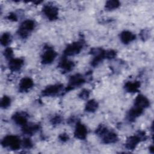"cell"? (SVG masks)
Wrapping results in <instances>:
<instances>
[{
    "label": "cell",
    "mask_w": 154,
    "mask_h": 154,
    "mask_svg": "<svg viewBox=\"0 0 154 154\" xmlns=\"http://www.w3.org/2000/svg\"><path fill=\"white\" fill-rule=\"evenodd\" d=\"M116 55V52L114 51L110 50L105 51V58L112 59Z\"/></svg>",
    "instance_id": "484cf974"
},
{
    "label": "cell",
    "mask_w": 154,
    "mask_h": 154,
    "mask_svg": "<svg viewBox=\"0 0 154 154\" xmlns=\"http://www.w3.org/2000/svg\"><path fill=\"white\" fill-rule=\"evenodd\" d=\"M84 82L85 79L82 75L79 74H76L75 75H73L70 77L69 79V82L67 88V90H70L75 87L80 86L81 85L83 84Z\"/></svg>",
    "instance_id": "52a82bcc"
},
{
    "label": "cell",
    "mask_w": 154,
    "mask_h": 154,
    "mask_svg": "<svg viewBox=\"0 0 154 154\" xmlns=\"http://www.w3.org/2000/svg\"><path fill=\"white\" fill-rule=\"evenodd\" d=\"M23 64V60L22 58H12L10 60L8 67L13 72L19 70Z\"/></svg>",
    "instance_id": "8fae6325"
},
{
    "label": "cell",
    "mask_w": 154,
    "mask_h": 154,
    "mask_svg": "<svg viewBox=\"0 0 154 154\" xmlns=\"http://www.w3.org/2000/svg\"><path fill=\"white\" fill-rule=\"evenodd\" d=\"M145 139V133L140 132L138 135L131 136L128 138L125 144L126 147L128 150H134L141 140H144Z\"/></svg>",
    "instance_id": "3957f363"
},
{
    "label": "cell",
    "mask_w": 154,
    "mask_h": 154,
    "mask_svg": "<svg viewBox=\"0 0 154 154\" xmlns=\"http://www.w3.org/2000/svg\"><path fill=\"white\" fill-rule=\"evenodd\" d=\"M83 48L82 42H76L69 45L64 51V54L66 56H72L79 54Z\"/></svg>",
    "instance_id": "277c9868"
},
{
    "label": "cell",
    "mask_w": 154,
    "mask_h": 154,
    "mask_svg": "<svg viewBox=\"0 0 154 154\" xmlns=\"http://www.w3.org/2000/svg\"><path fill=\"white\" fill-rule=\"evenodd\" d=\"M120 6L119 1L117 0H109L105 4V8L108 10H112L117 8Z\"/></svg>",
    "instance_id": "44dd1931"
},
{
    "label": "cell",
    "mask_w": 154,
    "mask_h": 154,
    "mask_svg": "<svg viewBox=\"0 0 154 154\" xmlns=\"http://www.w3.org/2000/svg\"><path fill=\"white\" fill-rule=\"evenodd\" d=\"M102 137L103 143L105 144L114 143L118 140V137L117 134L112 132H109L108 131Z\"/></svg>",
    "instance_id": "5bb4252c"
},
{
    "label": "cell",
    "mask_w": 154,
    "mask_h": 154,
    "mask_svg": "<svg viewBox=\"0 0 154 154\" xmlns=\"http://www.w3.org/2000/svg\"><path fill=\"white\" fill-rule=\"evenodd\" d=\"M143 109L134 106V107L131 109L128 112V119L131 121L135 120V119H137L143 113Z\"/></svg>",
    "instance_id": "e0dca14e"
},
{
    "label": "cell",
    "mask_w": 154,
    "mask_h": 154,
    "mask_svg": "<svg viewBox=\"0 0 154 154\" xmlns=\"http://www.w3.org/2000/svg\"><path fill=\"white\" fill-rule=\"evenodd\" d=\"M57 52L52 49H48L43 54L42 57V62L43 64L51 63L57 57Z\"/></svg>",
    "instance_id": "ba28073f"
},
{
    "label": "cell",
    "mask_w": 154,
    "mask_h": 154,
    "mask_svg": "<svg viewBox=\"0 0 154 154\" xmlns=\"http://www.w3.org/2000/svg\"><path fill=\"white\" fill-rule=\"evenodd\" d=\"M60 140L62 141H66L69 139V137L66 134H62L59 137Z\"/></svg>",
    "instance_id": "4dcf8cb0"
},
{
    "label": "cell",
    "mask_w": 154,
    "mask_h": 154,
    "mask_svg": "<svg viewBox=\"0 0 154 154\" xmlns=\"http://www.w3.org/2000/svg\"><path fill=\"white\" fill-rule=\"evenodd\" d=\"M149 149H150V150H151V152H152V153H153V146H152Z\"/></svg>",
    "instance_id": "1f68e13d"
},
{
    "label": "cell",
    "mask_w": 154,
    "mask_h": 154,
    "mask_svg": "<svg viewBox=\"0 0 154 154\" xmlns=\"http://www.w3.org/2000/svg\"><path fill=\"white\" fill-rule=\"evenodd\" d=\"M39 129V125H27L26 124L23 126L22 131L24 134L31 135L34 133H35L37 130Z\"/></svg>",
    "instance_id": "d6986e66"
},
{
    "label": "cell",
    "mask_w": 154,
    "mask_h": 154,
    "mask_svg": "<svg viewBox=\"0 0 154 154\" xmlns=\"http://www.w3.org/2000/svg\"><path fill=\"white\" fill-rule=\"evenodd\" d=\"M33 81L29 78H23L19 83V90L21 92H25L29 90L33 86Z\"/></svg>",
    "instance_id": "7c38bea8"
},
{
    "label": "cell",
    "mask_w": 154,
    "mask_h": 154,
    "mask_svg": "<svg viewBox=\"0 0 154 154\" xmlns=\"http://www.w3.org/2000/svg\"><path fill=\"white\" fill-rule=\"evenodd\" d=\"M12 118L16 124L22 126L25 125L27 123L26 116L23 112H17L13 116Z\"/></svg>",
    "instance_id": "9a60e30c"
},
{
    "label": "cell",
    "mask_w": 154,
    "mask_h": 154,
    "mask_svg": "<svg viewBox=\"0 0 154 154\" xmlns=\"http://www.w3.org/2000/svg\"><path fill=\"white\" fill-rule=\"evenodd\" d=\"M11 99L7 96H4L1 101V106L2 108H7L10 105Z\"/></svg>",
    "instance_id": "603a6c76"
},
{
    "label": "cell",
    "mask_w": 154,
    "mask_h": 154,
    "mask_svg": "<svg viewBox=\"0 0 154 154\" xmlns=\"http://www.w3.org/2000/svg\"><path fill=\"white\" fill-rule=\"evenodd\" d=\"M90 94V92L88 90H86V89H84L82 91H81V92L79 94V97L83 99H85L87 98H88V96Z\"/></svg>",
    "instance_id": "83f0119b"
},
{
    "label": "cell",
    "mask_w": 154,
    "mask_h": 154,
    "mask_svg": "<svg viewBox=\"0 0 154 154\" xmlns=\"http://www.w3.org/2000/svg\"><path fill=\"white\" fill-rule=\"evenodd\" d=\"M35 23L32 20H26L23 21L18 29V34L23 38H26L29 34L34 29Z\"/></svg>",
    "instance_id": "7a4b0ae2"
},
{
    "label": "cell",
    "mask_w": 154,
    "mask_h": 154,
    "mask_svg": "<svg viewBox=\"0 0 154 154\" xmlns=\"http://www.w3.org/2000/svg\"><path fill=\"white\" fill-rule=\"evenodd\" d=\"M87 134V130L86 127L80 123H77L74 132L75 137L78 139L84 140L86 138Z\"/></svg>",
    "instance_id": "9c48e42d"
},
{
    "label": "cell",
    "mask_w": 154,
    "mask_h": 154,
    "mask_svg": "<svg viewBox=\"0 0 154 154\" xmlns=\"http://www.w3.org/2000/svg\"><path fill=\"white\" fill-rule=\"evenodd\" d=\"M43 12L50 20H54L58 18V8L51 5H46L43 8Z\"/></svg>",
    "instance_id": "5b68a950"
},
{
    "label": "cell",
    "mask_w": 154,
    "mask_h": 154,
    "mask_svg": "<svg viewBox=\"0 0 154 154\" xmlns=\"http://www.w3.org/2000/svg\"><path fill=\"white\" fill-rule=\"evenodd\" d=\"M1 144L4 147H9L11 150H17L20 146V140L16 135H8L4 138Z\"/></svg>",
    "instance_id": "6da1fadb"
},
{
    "label": "cell",
    "mask_w": 154,
    "mask_h": 154,
    "mask_svg": "<svg viewBox=\"0 0 154 154\" xmlns=\"http://www.w3.org/2000/svg\"><path fill=\"white\" fill-rule=\"evenodd\" d=\"M63 85L61 84H55L48 86L42 91V94L46 96H52L58 94L63 90Z\"/></svg>",
    "instance_id": "8992f818"
},
{
    "label": "cell",
    "mask_w": 154,
    "mask_h": 154,
    "mask_svg": "<svg viewBox=\"0 0 154 154\" xmlns=\"http://www.w3.org/2000/svg\"><path fill=\"white\" fill-rule=\"evenodd\" d=\"M75 64L73 61H69L66 58H63L59 63V67L64 71H70L73 69Z\"/></svg>",
    "instance_id": "ac0fdd59"
},
{
    "label": "cell",
    "mask_w": 154,
    "mask_h": 154,
    "mask_svg": "<svg viewBox=\"0 0 154 154\" xmlns=\"http://www.w3.org/2000/svg\"><path fill=\"white\" fill-rule=\"evenodd\" d=\"M7 18L10 20H12V21L17 20V16H16V15L14 13H10V14H9L8 17H7Z\"/></svg>",
    "instance_id": "f546056e"
},
{
    "label": "cell",
    "mask_w": 154,
    "mask_h": 154,
    "mask_svg": "<svg viewBox=\"0 0 154 154\" xmlns=\"http://www.w3.org/2000/svg\"><path fill=\"white\" fill-rule=\"evenodd\" d=\"M140 83L138 81H129L125 85V90L129 93H135L138 91Z\"/></svg>",
    "instance_id": "2e32d148"
},
{
    "label": "cell",
    "mask_w": 154,
    "mask_h": 154,
    "mask_svg": "<svg viewBox=\"0 0 154 154\" xmlns=\"http://www.w3.org/2000/svg\"><path fill=\"white\" fill-rule=\"evenodd\" d=\"M108 130L107 129V128L103 126L100 125V126H99L97 128V129L96 130V134L100 136V137H102Z\"/></svg>",
    "instance_id": "cb8c5ba5"
},
{
    "label": "cell",
    "mask_w": 154,
    "mask_h": 154,
    "mask_svg": "<svg viewBox=\"0 0 154 154\" xmlns=\"http://www.w3.org/2000/svg\"><path fill=\"white\" fill-rule=\"evenodd\" d=\"M121 41L124 44H128L135 39V35L129 31H124L120 35Z\"/></svg>",
    "instance_id": "4fadbf2b"
},
{
    "label": "cell",
    "mask_w": 154,
    "mask_h": 154,
    "mask_svg": "<svg viewBox=\"0 0 154 154\" xmlns=\"http://www.w3.org/2000/svg\"><path fill=\"white\" fill-rule=\"evenodd\" d=\"M23 146L25 148L29 149L32 146V144L31 141L29 138H25L23 141Z\"/></svg>",
    "instance_id": "4316f807"
},
{
    "label": "cell",
    "mask_w": 154,
    "mask_h": 154,
    "mask_svg": "<svg viewBox=\"0 0 154 154\" xmlns=\"http://www.w3.org/2000/svg\"><path fill=\"white\" fill-rule=\"evenodd\" d=\"M4 55L6 57V58L10 59V60L11 59H12L13 58L12 57L13 55V52L12 49L10 48H8L5 49V50L4 52Z\"/></svg>",
    "instance_id": "d4e9b609"
},
{
    "label": "cell",
    "mask_w": 154,
    "mask_h": 154,
    "mask_svg": "<svg viewBox=\"0 0 154 154\" xmlns=\"http://www.w3.org/2000/svg\"><path fill=\"white\" fill-rule=\"evenodd\" d=\"M149 101L148 99L143 95L140 94L137 96V97L135 99L134 105L135 106L140 108L141 109H144L147 108L149 106Z\"/></svg>",
    "instance_id": "30bf717a"
},
{
    "label": "cell",
    "mask_w": 154,
    "mask_h": 154,
    "mask_svg": "<svg viewBox=\"0 0 154 154\" xmlns=\"http://www.w3.org/2000/svg\"><path fill=\"white\" fill-rule=\"evenodd\" d=\"M62 121V119L60 116H56L55 117H54L52 120H51V122L52 124L54 125H57L61 123V122Z\"/></svg>",
    "instance_id": "f1b7e54d"
},
{
    "label": "cell",
    "mask_w": 154,
    "mask_h": 154,
    "mask_svg": "<svg viewBox=\"0 0 154 154\" xmlns=\"http://www.w3.org/2000/svg\"><path fill=\"white\" fill-rule=\"evenodd\" d=\"M11 37L9 33H4L1 37V43L2 46H7L11 42Z\"/></svg>",
    "instance_id": "7402d4cb"
},
{
    "label": "cell",
    "mask_w": 154,
    "mask_h": 154,
    "mask_svg": "<svg viewBox=\"0 0 154 154\" xmlns=\"http://www.w3.org/2000/svg\"><path fill=\"white\" fill-rule=\"evenodd\" d=\"M98 108V103L97 102L92 99L87 102L85 105V111L90 112H94Z\"/></svg>",
    "instance_id": "ffe728a7"
}]
</instances>
